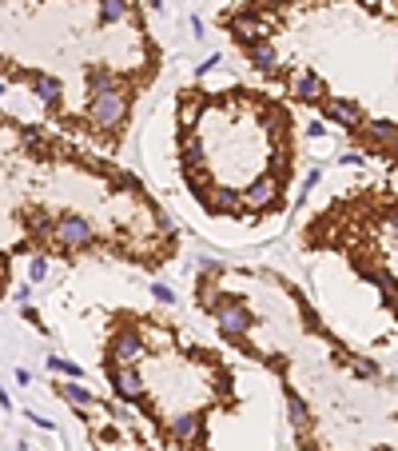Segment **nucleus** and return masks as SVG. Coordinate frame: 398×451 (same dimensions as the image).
Here are the masks:
<instances>
[{
    "mask_svg": "<svg viewBox=\"0 0 398 451\" xmlns=\"http://www.w3.org/2000/svg\"><path fill=\"white\" fill-rule=\"evenodd\" d=\"M144 451H156V447H144Z\"/></svg>",
    "mask_w": 398,
    "mask_h": 451,
    "instance_id": "393cba45",
    "label": "nucleus"
},
{
    "mask_svg": "<svg viewBox=\"0 0 398 451\" xmlns=\"http://www.w3.org/2000/svg\"><path fill=\"white\" fill-rule=\"evenodd\" d=\"M279 196H283V188H279V176H259V180L247 184V192H243V200L251 204V208H267V204H275Z\"/></svg>",
    "mask_w": 398,
    "mask_h": 451,
    "instance_id": "0eeeda50",
    "label": "nucleus"
},
{
    "mask_svg": "<svg viewBox=\"0 0 398 451\" xmlns=\"http://www.w3.org/2000/svg\"><path fill=\"white\" fill-rule=\"evenodd\" d=\"M48 368H52V371H64L68 380H80V368H76L72 360H60V356H52V360H48Z\"/></svg>",
    "mask_w": 398,
    "mask_h": 451,
    "instance_id": "a211bd4d",
    "label": "nucleus"
},
{
    "mask_svg": "<svg viewBox=\"0 0 398 451\" xmlns=\"http://www.w3.org/2000/svg\"><path fill=\"white\" fill-rule=\"evenodd\" d=\"M128 92H108V96H92V120L100 124V128H116V124L128 120Z\"/></svg>",
    "mask_w": 398,
    "mask_h": 451,
    "instance_id": "20e7f679",
    "label": "nucleus"
},
{
    "mask_svg": "<svg viewBox=\"0 0 398 451\" xmlns=\"http://www.w3.org/2000/svg\"><path fill=\"white\" fill-rule=\"evenodd\" d=\"M287 420L295 423V427H307L311 423V408L303 403V395H295V391H287Z\"/></svg>",
    "mask_w": 398,
    "mask_h": 451,
    "instance_id": "dca6fc26",
    "label": "nucleus"
},
{
    "mask_svg": "<svg viewBox=\"0 0 398 451\" xmlns=\"http://www.w3.org/2000/svg\"><path fill=\"white\" fill-rule=\"evenodd\" d=\"M323 116L335 124H343V128H358L362 124V108L350 100H338V96H330V100H323Z\"/></svg>",
    "mask_w": 398,
    "mask_h": 451,
    "instance_id": "6e6552de",
    "label": "nucleus"
},
{
    "mask_svg": "<svg viewBox=\"0 0 398 451\" xmlns=\"http://www.w3.org/2000/svg\"><path fill=\"white\" fill-rule=\"evenodd\" d=\"M247 61H251V68L267 72V76H275V72H279V52L271 48L267 41H259V44H247Z\"/></svg>",
    "mask_w": 398,
    "mask_h": 451,
    "instance_id": "9b49d317",
    "label": "nucleus"
},
{
    "mask_svg": "<svg viewBox=\"0 0 398 451\" xmlns=\"http://www.w3.org/2000/svg\"><path fill=\"white\" fill-rule=\"evenodd\" d=\"M362 4H375V0H362Z\"/></svg>",
    "mask_w": 398,
    "mask_h": 451,
    "instance_id": "b1692460",
    "label": "nucleus"
},
{
    "mask_svg": "<svg viewBox=\"0 0 398 451\" xmlns=\"http://www.w3.org/2000/svg\"><path fill=\"white\" fill-rule=\"evenodd\" d=\"M56 244L64 252H84V248L96 244V228H92V220H84V216L68 212V216H60V220H56Z\"/></svg>",
    "mask_w": 398,
    "mask_h": 451,
    "instance_id": "f03ea898",
    "label": "nucleus"
},
{
    "mask_svg": "<svg viewBox=\"0 0 398 451\" xmlns=\"http://www.w3.org/2000/svg\"><path fill=\"white\" fill-rule=\"evenodd\" d=\"M0 92H4V84H0Z\"/></svg>",
    "mask_w": 398,
    "mask_h": 451,
    "instance_id": "a878e982",
    "label": "nucleus"
},
{
    "mask_svg": "<svg viewBox=\"0 0 398 451\" xmlns=\"http://www.w3.org/2000/svg\"><path fill=\"white\" fill-rule=\"evenodd\" d=\"M387 304H390V311H394V320H398V291H394V296H387Z\"/></svg>",
    "mask_w": 398,
    "mask_h": 451,
    "instance_id": "5701e85b",
    "label": "nucleus"
},
{
    "mask_svg": "<svg viewBox=\"0 0 398 451\" xmlns=\"http://www.w3.org/2000/svg\"><path fill=\"white\" fill-rule=\"evenodd\" d=\"M32 96L44 104H60L64 100V81L60 76H48V72H36L32 76Z\"/></svg>",
    "mask_w": 398,
    "mask_h": 451,
    "instance_id": "9d476101",
    "label": "nucleus"
},
{
    "mask_svg": "<svg viewBox=\"0 0 398 451\" xmlns=\"http://www.w3.org/2000/svg\"><path fill=\"white\" fill-rule=\"evenodd\" d=\"M168 431H171V440L176 443H195L199 431H203V423H199L195 415H176V420L168 423Z\"/></svg>",
    "mask_w": 398,
    "mask_h": 451,
    "instance_id": "ddd939ff",
    "label": "nucleus"
},
{
    "mask_svg": "<svg viewBox=\"0 0 398 451\" xmlns=\"http://www.w3.org/2000/svg\"><path fill=\"white\" fill-rule=\"evenodd\" d=\"M60 400L76 403V408H92V403H96V395H92V391L84 388L80 380H68V383H60Z\"/></svg>",
    "mask_w": 398,
    "mask_h": 451,
    "instance_id": "4468645a",
    "label": "nucleus"
},
{
    "mask_svg": "<svg viewBox=\"0 0 398 451\" xmlns=\"http://www.w3.org/2000/svg\"><path fill=\"white\" fill-rule=\"evenodd\" d=\"M131 0H100V24H119L128 21Z\"/></svg>",
    "mask_w": 398,
    "mask_h": 451,
    "instance_id": "2eb2a0df",
    "label": "nucleus"
},
{
    "mask_svg": "<svg viewBox=\"0 0 398 451\" xmlns=\"http://www.w3.org/2000/svg\"><path fill=\"white\" fill-rule=\"evenodd\" d=\"M151 291H156V300H159V304H176V291H171L168 284H156Z\"/></svg>",
    "mask_w": 398,
    "mask_h": 451,
    "instance_id": "aec40b11",
    "label": "nucleus"
},
{
    "mask_svg": "<svg viewBox=\"0 0 398 451\" xmlns=\"http://www.w3.org/2000/svg\"><path fill=\"white\" fill-rule=\"evenodd\" d=\"M227 32L235 36L239 44H259V41H267V24H263V16H259L255 9L235 12V16L227 21Z\"/></svg>",
    "mask_w": 398,
    "mask_h": 451,
    "instance_id": "39448f33",
    "label": "nucleus"
},
{
    "mask_svg": "<svg viewBox=\"0 0 398 451\" xmlns=\"http://www.w3.org/2000/svg\"><path fill=\"white\" fill-rule=\"evenodd\" d=\"M119 76L112 68H88V92L92 96H108V92H119Z\"/></svg>",
    "mask_w": 398,
    "mask_h": 451,
    "instance_id": "f8f14e48",
    "label": "nucleus"
},
{
    "mask_svg": "<svg viewBox=\"0 0 398 451\" xmlns=\"http://www.w3.org/2000/svg\"><path fill=\"white\" fill-rule=\"evenodd\" d=\"M199 271H203V276H211V271H219V260H211V256H203V260H199Z\"/></svg>",
    "mask_w": 398,
    "mask_h": 451,
    "instance_id": "412c9836",
    "label": "nucleus"
},
{
    "mask_svg": "<svg viewBox=\"0 0 398 451\" xmlns=\"http://www.w3.org/2000/svg\"><path fill=\"white\" fill-rule=\"evenodd\" d=\"M44 276H48V260H40V256H36V260L28 264V280H32V284H40Z\"/></svg>",
    "mask_w": 398,
    "mask_h": 451,
    "instance_id": "6ab92c4d",
    "label": "nucleus"
},
{
    "mask_svg": "<svg viewBox=\"0 0 398 451\" xmlns=\"http://www.w3.org/2000/svg\"><path fill=\"white\" fill-rule=\"evenodd\" d=\"M291 92H295L298 100L318 104V100H323V81H318L311 68H295V72H291Z\"/></svg>",
    "mask_w": 398,
    "mask_h": 451,
    "instance_id": "1a4fd4ad",
    "label": "nucleus"
},
{
    "mask_svg": "<svg viewBox=\"0 0 398 451\" xmlns=\"http://www.w3.org/2000/svg\"><path fill=\"white\" fill-rule=\"evenodd\" d=\"M108 380H112L116 400H124V403H139L144 400V380H139L136 368H108Z\"/></svg>",
    "mask_w": 398,
    "mask_h": 451,
    "instance_id": "423d86ee",
    "label": "nucleus"
},
{
    "mask_svg": "<svg viewBox=\"0 0 398 451\" xmlns=\"http://www.w3.org/2000/svg\"><path fill=\"white\" fill-rule=\"evenodd\" d=\"M108 360L112 368H136L144 360V336L136 328H119L108 343Z\"/></svg>",
    "mask_w": 398,
    "mask_h": 451,
    "instance_id": "7ed1b4c3",
    "label": "nucleus"
},
{
    "mask_svg": "<svg viewBox=\"0 0 398 451\" xmlns=\"http://www.w3.org/2000/svg\"><path fill=\"white\" fill-rule=\"evenodd\" d=\"M350 371H355L358 380H375V375H378V363L370 360V356H355V360H350Z\"/></svg>",
    "mask_w": 398,
    "mask_h": 451,
    "instance_id": "f3484780",
    "label": "nucleus"
},
{
    "mask_svg": "<svg viewBox=\"0 0 398 451\" xmlns=\"http://www.w3.org/2000/svg\"><path fill=\"white\" fill-rule=\"evenodd\" d=\"M387 228H390V236H398V208L387 212Z\"/></svg>",
    "mask_w": 398,
    "mask_h": 451,
    "instance_id": "4be33fe9",
    "label": "nucleus"
},
{
    "mask_svg": "<svg viewBox=\"0 0 398 451\" xmlns=\"http://www.w3.org/2000/svg\"><path fill=\"white\" fill-rule=\"evenodd\" d=\"M211 311H215V323L223 331V340H231V343H243V336L255 328V316H251V308L243 300H227V296L211 300Z\"/></svg>",
    "mask_w": 398,
    "mask_h": 451,
    "instance_id": "f257e3e1",
    "label": "nucleus"
}]
</instances>
